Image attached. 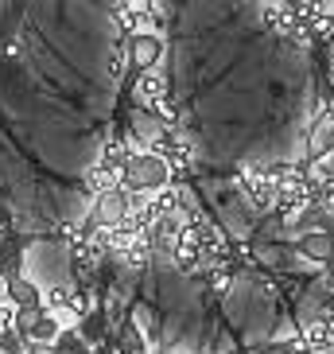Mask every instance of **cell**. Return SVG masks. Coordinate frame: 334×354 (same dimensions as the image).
<instances>
[{"instance_id": "obj_1", "label": "cell", "mask_w": 334, "mask_h": 354, "mask_svg": "<svg viewBox=\"0 0 334 354\" xmlns=\"http://www.w3.org/2000/svg\"><path fill=\"white\" fill-rule=\"evenodd\" d=\"M164 187H175V176H171L167 160L148 152V148L132 152L125 164V176H121V191H128V195H156Z\"/></svg>"}, {"instance_id": "obj_2", "label": "cell", "mask_w": 334, "mask_h": 354, "mask_svg": "<svg viewBox=\"0 0 334 354\" xmlns=\"http://www.w3.org/2000/svg\"><path fill=\"white\" fill-rule=\"evenodd\" d=\"M125 51H128L132 74H152L156 63L164 59V39L156 32H136L132 39H125Z\"/></svg>"}, {"instance_id": "obj_3", "label": "cell", "mask_w": 334, "mask_h": 354, "mask_svg": "<svg viewBox=\"0 0 334 354\" xmlns=\"http://www.w3.org/2000/svg\"><path fill=\"white\" fill-rule=\"evenodd\" d=\"M128 203H132V195H128V191H109V195H97L94 207H90L86 226L97 230V226H117V222H125L128 218Z\"/></svg>"}, {"instance_id": "obj_4", "label": "cell", "mask_w": 334, "mask_h": 354, "mask_svg": "<svg viewBox=\"0 0 334 354\" xmlns=\"http://www.w3.org/2000/svg\"><path fill=\"white\" fill-rule=\"evenodd\" d=\"M237 187H241V195L249 198V207H257V210H276V187L268 183L264 167H245V171L237 176Z\"/></svg>"}, {"instance_id": "obj_5", "label": "cell", "mask_w": 334, "mask_h": 354, "mask_svg": "<svg viewBox=\"0 0 334 354\" xmlns=\"http://www.w3.org/2000/svg\"><path fill=\"white\" fill-rule=\"evenodd\" d=\"M292 346L295 354H331L334 343H331V331H326V319H307L303 327H295L292 331Z\"/></svg>"}, {"instance_id": "obj_6", "label": "cell", "mask_w": 334, "mask_h": 354, "mask_svg": "<svg viewBox=\"0 0 334 354\" xmlns=\"http://www.w3.org/2000/svg\"><path fill=\"white\" fill-rule=\"evenodd\" d=\"M74 331H78V339H82L90 351H94V346H101V343H109V339H113V323H109L105 308H94L86 319L74 323Z\"/></svg>"}, {"instance_id": "obj_7", "label": "cell", "mask_w": 334, "mask_h": 354, "mask_svg": "<svg viewBox=\"0 0 334 354\" xmlns=\"http://www.w3.org/2000/svg\"><path fill=\"white\" fill-rule=\"evenodd\" d=\"M284 230H288L292 238H303V234H331V230H334V218L326 214L323 207H303Z\"/></svg>"}, {"instance_id": "obj_8", "label": "cell", "mask_w": 334, "mask_h": 354, "mask_svg": "<svg viewBox=\"0 0 334 354\" xmlns=\"http://www.w3.org/2000/svg\"><path fill=\"white\" fill-rule=\"evenodd\" d=\"M4 304L8 308H43V288L28 277H16L4 284Z\"/></svg>"}, {"instance_id": "obj_9", "label": "cell", "mask_w": 334, "mask_h": 354, "mask_svg": "<svg viewBox=\"0 0 334 354\" xmlns=\"http://www.w3.org/2000/svg\"><path fill=\"white\" fill-rule=\"evenodd\" d=\"M295 253L303 261H315V265H326L334 257V230L331 234H303L295 238Z\"/></svg>"}, {"instance_id": "obj_10", "label": "cell", "mask_w": 334, "mask_h": 354, "mask_svg": "<svg viewBox=\"0 0 334 354\" xmlns=\"http://www.w3.org/2000/svg\"><path fill=\"white\" fill-rule=\"evenodd\" d=\"M334 152V117L323 109V117L315 121L311 136H307V160H326Z\"/></svg>"}, {"instance_id": "obj_11", "label": "cell", "mask_w": 334, "mask_h": 354, "mask_svg": "<svg viewBox=\"0 0 334 354\" xmlns=\"http://www.w3.org/2000/svg\"><path fill=\"white\" fill-rule=\"evenodd\" d=\"M132 94H136V102H140V105L148 109V105H156L159 97H167L171 90H167V78H159V74L152 71V74H136Z\"/></svg>"}, {"instance_id": "obj_12", "label": "cell", "mask_w": 334, "mask_h": 354, "mask_svg": "<svg viewBox=\"0 0 334 354\" xmlns=\"http://www.w3.org/2000/svg\"><path fill=\"white\" fill-rule=\"evenodd\" d=\"M70 304H74V288H70V284H47V288H43V312H47V315H59V319L66 323Z\"/></svg>"}, {"instance_id": "obj_13", "label": "cell", "mask_w": 334, "mask_h": 354, "mask_svg": "<svg viewBox=\"0 0 334 354\" xmlns=\"http://www.w3.org/2000/svg\"><path fill=\"white\" fill-rule=\"evenodd\" d=\"M113 343H117V354H152V351H148L144 331H140L136 323H128V327L113 331Z\"/></svg>"}, {"instance_id": "obj_14", "label": "cell", "mask_w": 334, "mask_h": 354, "mask_svg": "<svg viewBox=\"0 0 334 354\" xmlns=\"http://www.w3.org/2000/svg\"><path fill=\"white\" fill-rule=\"evenodd\" d=\"M43 315H47L43 308H16V312H12V331L23 335V339H32L35 327L43 323Z\"/></svg>"}, {"instance_id": "obj_15", "label": "cell", "mask_w": 334, "mask_h": 354, "mask_svg": "<svg viewBox=\"0 0 334 354\" xmlns=\"http://www.w3.org/2000/svg\"><path fill=\"white\" fill-rule=\"evenodd\" d=\"M55 351H59V354H94L90 346L82 343V339H78V331H74V327H66V331L59 335V343H55Z\"/></svg>"}, {"instance_id": "obj_16", "label": "cell", "mask_w": 334, "mask_h": 354, "mask_svg": "<svg viewBox=\"0 0 334 354\" xmlns=\"http://www.w3.org/2000/svg\"><path fill=\"white\" fill-rule=\"evenodd\" d=\"M206 277H210V288H214V292L222 296V292H226V288L233 284V265H226V261H218V265H214V269H210Z\"/></svg>"}, {"instance_id": "obj_17", "label": "cell", "mask_w": 334, "mask_h": 354, "mask_svg": "<svg viewBox=\"0 0 334 354\" xmlns=\"http://www.w3.org/2000/svg\"><path fill=\"white\" fill-rule=\"evenodd\" d=\"M0 354H28V339L8 327V331L0 335Z\"/></svg>"}, {"instance_id": "obj_18", "label": "cell", "mask_w": 334, "mask_h": 354, "mask_svg": "<svg viewBox=\"0 0 334 354\" xmlns=\"http://www.w3.org/2000/svg\"><path fill=\"white\" fill-rule=\"evenodd\" d=\"M125 66H128V51H125V43H121V47H113V59H109V74H113V78H121V74H125Z\"/></svg>"}, {"instance_id": "obj_19", "label": "cell", "mask_w": 334, "mask_h": 354, "mask_svg": "<svg viewBox=\"0 0 334 354\" xmlns=\"http://www.w3.org/2000/svg\"><path fill=\"white\" fill-rule=\"evenodd\" d=\"M257 354H295L292 339H272V343H264Z\"/></svg>"}, {"instance_id": "obj_20", "label": "cell", "mask_w": 334, "mask_h": 354, "mask_svg": "<svg viewBox=\"0 0 334 354\" xmlns=\"http://www.w3.org/2000/svg\"><path fill=\"white\" fill-rule=\"evenodd\" d=\"M8 238H16V234H12V218L0 210V241H8Z\"/></svg>"}, {"instance_id": "obj_21", "label": "cell", "mask_w": 334, "mask_h": 354, "mask_svg": "<svg viewBox=\"0 0 334 354\" xmlns=\"http://www.w3.org/2000/svg\"><path fill=\"white\" fill-rule=\"evenodd\" d=\"M28 354H59L55 346H43V343H28Z\"/></svg>"}, {"instance_id": "obj_22", "label": "cell", "mask_w": 334, "mask_h": 354, "mask_svg": "<svg viewBox=\"0 0 334 354\" xmlns=\"http://www.w3.org/2000/svg\"><path fill=\"white\" fill-rule=\"evenodd\" d=\"M323 281H326V284H331V288H334V257H331V261H326V265H323Z\"/></svg>"}, {"instance_id": "obj_23", "label": "cell", "mask_w": 334, "mask_h": 354, "mask_svg": "<svg viewBox=\"0 0 334 354\" xmlns=\"http://www.w3.org/2000/svg\"><path fill=\"white\" fill-rule=\"evenodd\" d=\"M323 319H326V331H331V343H334V312H331V315H323Z\"/></svg>"}, {"instance_id": "obj_24", "label": "cell", "mask_w": 334, "mask_h": 354, "mask_svg": "<svg viewBox=\"0 0 334 354\" xmlns=\"http://www.w3.org/2000/svg\"><path fill=\"white\" fill-rule=\"evenodd\" d=\"M0 308H4V281H0Z\"/></svg>"}, {"instance_id": "obj_25", "label": "cell", "mask_w": 334, "mask_h": 354, "mask_svg": "<svg viewBox=\"0 0 334 354\" xmlns=\"http://www.w3.org/2000/svg\"><path fill=\"white\" fill-rule=\"evenodd\" d=\"M156 354H171V351H156Z\"/></svg>"}, {"instance_id": "obj_26", "label": "cell", "mask_w": 334, "mask_h": 354, "mask_svg": "<svg viewBox=\"0 0 334 354\" xmlns=\"http://www.w3.org/2000/svg\"><path fill=\"white\" fill-rule=\"evenodd\" d=\"M331 354H334V351H331Z\"/></svg>"}]
</instances>
